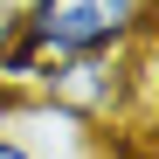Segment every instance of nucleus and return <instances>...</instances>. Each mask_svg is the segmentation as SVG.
<instances>
[{
    "label": "nucleus",
    "mask_w": 159,
    "mask_h": 159,
    "mask_svg": "<svg viewBox=\"0 0 159 159\" xmlns=\"http://www.w3.org/2000/svg\"><path fill=\"white\" fill-rule=\"evenodd\" d=\"M152 42V0H21L0 48V90L21 97L48 62H118Z\"/></svg>",
    "instance_id": "nucleus-1"
},
{
    "label": "nucleus",
    "mask_w": 159,
    "mask_h": 159,
    "mask_svg": "<svg viewBox=\"0 0 159 159\" xmlns=\"http://www.w3.org/2000/svg\"><path fill=\"white\" fill-rule=\"evenodd\" d=\"M0 159H48V152H42L21 125H0Z\"/></svg>",
    "instance_id": "nucleus-2"
},
{
    "label": "nucleus",
    "mask_w": 159,
    "mask_h": 159,
    "mask_svg": "<svg viewBox=\"0 0 159 159\" xmlns=\"http://www.w3.org/2000/svg\"><path fill=\"white\" fill-rule=\"evenodd\" d=\"M14 7L21 0H0V48H7V35H14Z\"/></svg>",
    "instance_id": "nucleus-3"
}]
</instances>
